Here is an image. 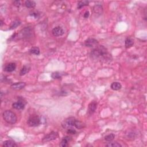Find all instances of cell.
<instances>
[{"label": "cell", "mask_w": 147, "mask_h": 147, "mask_svg": "<svg viewBox=\"0 0 147 147\" xmlns=\"http://www.w3.org/2000/svg\"><path fill=\"white\" fill-rule=\"evenodd\" d=\"M97 107V102L96 101H93L90 102L88 107V113L90 115L93 114L96 112Z\"/></svg>", "instance_id": "obj_9"}, {"label": "cell", "mask_w": 147, "mask_h": 147, "mask_svg": "<svg viewBox=\"0 0 147 147\" xmlns=\"http://www.w3.org/2000/svg\"><path fill=\"white\" fill-rule=\"evenodd\" d=\"M110 87L111 89L113 90L117 91V90H119L120 89H121L122 85L120 82H113V83L111 84Z\"/></svg>", "instance_id": "obj_14"}, {"label": "cell", "mask_w": 147, "mask_h": 147, "mask_svg": "<svg viewBox=\"0 0 147 147\" xmlns=\"http://www.w3.org/2000/svg\"><path fill=\"white\" fill-rule=\"evenodd\" d=\"M29 52L32 54L39 55L40 54V49L38 47H32L30 49Z\"/></svg>", "instance_id": "obj_19"}, {"label": "cell", "mask_w": 147, "mask_h": 147, "mask_svg": "<svg viewBox=\"0 0 147 147\" xmlns=\"http://www.w3.org/2000/svg\"><path fill=\"white\" fill-rule=\"evenodd\" d=\"M114 137H115V135H114V134L111 133L108 134V135L106 136L105 137V140L107 141H112L113 140Z\"/></svg>", "instance_id": "obj_23"}, {"label": "cell", "mask_w": 147, "mask_h": 147, "mask_svg": "<svg viewBox=\"0 0 147 147\" xmlns=\"http://www.w3.org/2000/svg\"><path fill=\"white\" fill-rule=\"evenodd\" d=\"M30 16H34L35 18H37L38 17V14L36 13H32V14H30Z\"/></svg>", "instance_id": "obj_29"}, {"label": "cell", "mask_w": 147, "mask_h": 147, "mask_svg": "<svg viewBox=\"0 0 147 147\" xmlns=\"http://www.w3.org/2000/svg\"><path fill=\"white\" fill-rule=\"evenodd\" d=\"M16 69V64L15 63H9L7 64L4 68V71L8 73L13 72Z\"/></svg>", "instance_id": "obj_11"}, {"label": "cell", "mask_w": 147, "mask_h": 147, "mask_svg": "<svg viewBox=\"0 0 147 147\" xmlns=\"http://www.w3.org/2000/svg\"><path fill=\"white\" fill-rule=\"evenodd\" d=\"M59 137V134L58 132H51L47 134L43 138L42 142L43 143H47L49 141L54 140L56 139L57 138Z\"/></svg>", "instance_id": "obj_6"}, {"label": "cell", "mask_w": 147, "mask_h": 147, "mask_svg": "<svg viewBox=\"0 0 147 147\" xmlns=\"http://www.w3.org/2000/svg\"><path fill=\"white\" fill-rule=\"evenodd\" d=\"M62 74H61L60 72H54L53 73L51 74V77L53 79H60L62 78Z\"/></svg>", "instance_id": "obj_22"}, {"label": "cell", "mask_w": 147, "mask_h": 147, "mask_svg": "<svg viewBox=\"0 0 147 147\" xmlns=\"http://www.w3.org/2000/svg\"><path fill=\"white\" fill-rule=\"evenodd\" d=\"M67 133L70 134H75L76 133V130H75V129H72V128L68 129L67 130Z\"/></svg>", "instance_id": "obj_26"}, {"label": "cell", "mask_w": 147, "mask_h": 147, "mask_svg": "<svg viewBox=\"0 0 147 147\" xmlns=\"http://www.w3.org/2000/svg\"><path fill=\"white\" fill-rule=\"evenodd\" d=\"M71 140V137H69V136H66L64 137L63 139L62 140V141H61L60 146L63 147H67L68 146V144L70 142V141Z\"/></svg>", "instance_id": "obj_15"}, {"label": "cell", "mask_w": 147, "mask_h": 147, "mask_svg": "<svg viewBox=\"0 0 147 147\" xmlns=\"http://www.w3.org/2000/svg\"><path fill=\"white\" fill-rule=\"evenodd\" d=\"M106 147H122V146L119 143L117 142H113V143H110L106 145Z\"/></svg>", "instance_id": "obj_24"}, {"label": "cell", "mask_w": 147, "mask_h": 147, "mask_svg": "<svg viewBox=\"0 0 147 147\" xmlns=\"http://www.w3.org/2000/svg\"><path fill=\"white\" fill-rule=\"evenodd\" d=\"M74 127H75V128L77 129H81L85 128V125L82 122L76 120V121H75V122Z\"/></svg>", "instance_id": "obj_17"}, {"label": "cell", "mask_w": 147, "mask_h": 147, "mask_svg": "<svg viewBox=\"0 0 147 147\" xmlns=\"http://www.w3.org/2000/svg\"><path fill=\"white\" fill-rule=\"evenodd\" d=\"M89 15H90L89 12V11H87V12H86V13L85 14H84L83 17H85V19H87V18H88L89 17Z\"/></svg>", "instance_id": "obj_28"}, {"label": "cell", "mask_w": 147, "mask_h": 147, "mask_svg": "<svg viewBox=\"0 0 147 147\" xmlns=\"http://www.w3.org/2000/svg\"><path fill=\"white\" fill-rule=\"evenodd\" d=\"M85 45L86 47H87L94 48L98 46V42L95 39L89 38L85 41Z\"/></svg>", "instance_id": "obj_7"}, {"label": "cell", "mask_w": 147, "mask_h": 147, "mask_svg": "<svg viewBox=\"0 0 147 147\" xmlns=\"http://www.w3.org/2000/svg\"><path fill=\"white\" fill-rule=\"evenodd\" d=\"M89 3V2L87 1H79L78 3V9H81L82 8H83L84 6H88Z\"/></svg>", "instance_id": "obj_20"}, {"label": "cell", "mask_w": 147, "mask_h": 147, "mask_svg": "<svg viewBox=\"0 0 147 147\" xmlns=\"http://www.w3.org/2000/svg\"><path fill=\"white\" fill-rule=\"evenodd\" d=\"M18 99H19L18 102H16L12 104V107L14 109H17V110H23L24 109L25 106L26 104V102L25 101L24 98L21 97L18 98Z\"/></svg>", "instance_id": "obj_5"}, {"label": "cell", "mask_w": 147, "mask_h": 147, "mask_svg": "<svg viewBox=\"0 0 147 147\" xmlns=\"http://www.w3.org/2000/svg\"><path fill=\"white\" fill-rule=\"evenodd\" d=\"M102 7L101 5H96L94 7V11L96 13L101 14L102 12Z\"/></svg>", "instance_id": "obj_21"}, {"label": "cell", "mask_w": 147, "mask_h": 147, "mask_svg": "<svg viewBox=\"0 0 147 147\" xmlns=\"http://www.w3.org/2000/svg\"><path fill=\"white\" fill-rule=\"evenodd\" d=\"M25 5L28 8H33L36 6V2L33 1H26L25 2Z\"/></svg>", "instance_id": "obj_18"}, {"label": "cell", "mask_w": 147, "mask_h": 147, "mask_svg": "<svg viewBox=\"0 0 147 147\" xmlns=\"http://www.w3.org/2000/svg\"><path fill=\"white\" fill-rule=\"evenodd\" d=\"M134 41L131 37H127L125 41V46L126 48H129L133 46Z\"/></svg>", "instance_id": "obj_12"}, {"label": "cell", "mask_w": 147, "mask_h": 147, "mask_svg": "<svg viewBox=\"0 0 147 147\" xmlns=\"http://www.w3.org/2000/svg\"><path fill=\"white\" fill-rule=\"evenodd\" d=\"M41 120L39 116L32 115L29 117L27 121V124L30 127H36L41 124Z\"/></svg>", "instance_id": "obj_3"}, {"label": "cell", "mask_w": 147, "mask_h": 147, "mask_svg": "<svg viewBox=\"0 0 147 147\" xmlns=\"http://www.w3.org/2000/svg\"><path fill=\"white\" fill-rule=\"evenodd\" d=\"M2 117L6 122L10 123V124H15L17 120L16 114L14 113L11 110H9L3 112L2 113Z\"/></svg>", "instance_id": "obj_2"}, {"label": "cell", "mask_w": 147, "mask_h": 147, "mask_svg": "<svg viewBox=\"0 0 147 147\" xmlns=\"http://www.w3.org/2000/svg\"><path fill=\"white\" fill-rule=\"evenodd\" d=\"M30 67L29 66H24L22 67V69H21L20 72V75L21 76H23V75H25L26 73H28L30 70Z\"/></svg>", "instance_id": "obj_16"}, {"label": "cell", "mask_w": 147, "mask_h": 147, "mask_svg": "<svg viewBox=\"0 0 147 147\" xmlns=\"http://www.w3.org/2000/svg\"><path fill=\"white\" fill-rule=\"evenodd\" d=\"M76 119L74 117H69L64 120L62 123V126L64 129H70L74 126Z\"/></svg>", "instance_id": "obj_4"}, {"label": "cell", "mask_w": 147, "mask_h": 147, "mask_svg": "<svg viewBox=\"0 0 147 147\" xmlns=\"http://www.w3.org/2000/svg\"><path fill=\"white\" fill-rule=\"evenodd\" d=\"M2 146L4 147H17V145L11 140H6L3 141Z\"/></svg>", "instance_id": "obj_13"}, {"label": "cell", "mask_w": 147, "mask_h": 147, "mask_svg": "<svg viewBox=\"0 0 147 147\" xmlns=\"http://www.w3.org/2000/svg\"><path fill=\"white\" fill-rule=\"evenodd\" d=\"M13 3H14V5H16V6H19L20 5H21L20 1H14L13 2Z\"/></svg>", "instance_id": "obj_27"}, {"label": "cell", "mask_w": 147, "mask_h": 147, "mask_svg": "<svg viewBox=\"0 0 147 147\" xmlns=\"http://www.w3.org/2000/svg\"><path fill=\"white\" fill-rule=\"evenodd\" d=\"M52 33L54 36H61L64 33V30L61 26H56L52 30Z\"/></svg>", "instance_id": "obj_8"}, {"label": "cell", "mask_w": 147, "mask_h": 147, "mask_svg": "<svg viewBox=\"0 0 147 147\" xmlns=\"http://www.w3.org/2000/svg\"><path fill=\"white\" fill-rule=\"evenodd\" d=\"M20 23L19 22V21H15V22H14L13 24H12V26H10V29H15L16 27H17L18 26L20 25Z\"/></svg>", "instance_id": "obj_25"}, {"label": "cell", "mask_w": 147, "mask_h": 147, "mask_svg": "<svg viewBox=\"0 0 147 147\" xmlns=\"http://www.w3.org/2000/svg\"><path fill=\"white\" fill-rule=\"evenodd\" d=\"M2 25H3V21L2 20H1V27L2 26Z\"/></svg>", "instance_id": "obj_30"}, {"label": "cell", "mask_w": 147, "mask_h": 147, "mask_svg": "<svg viewBox=\"0 0 147 147\" xmlns=\"http://www.w3.org/2000/svg\"><path fill=\"white\" fill-rule=\"evenodd\" d=\"M90 56L93 60L100 62L107 63L112 60V55L103 46H98L94 48L91 52Z\"/></svg>", "instance_id": "obj_1"}, {"label": "cell", "mask_w": 147, "mask_h": 147, "mask_svg": "<svg viewBox=\"0 0 147 147\" xmlns=\"http://www.w3.org/2000/svg\"><path fill=\"white\" fill-rule=\"evenodd\" d=\"M26 83L25 82H17V83L12 84L10 87L15 90H20L24 89Z\"/></svg>", "instance_id": "obj_10"}]
</instances>
